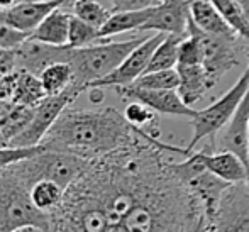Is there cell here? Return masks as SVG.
<instances>
[{"mask_svg":"<svg viewBox=\"0 0 249 232\" xmlns=\"http://www.w3.org/2000/svg\"><path fill=\"white\" fill-rule=\"evenodd\" d=\"M112 5V12H121V10H138L148 9V7L158 5L161 0H108Z\"/></svg>","mask_w":249,"mask_h":232,"instance_id":"29","label":"cell"},{"mask_svg":"<svg viewBox=\"0 0 249 232\" xmlns=\"http://www.w3.org/2000/svg\"><path fill=\"white\" fill-rule=\"evenodd\" d=\"M217 231H249V185L246 181L231 183L222 193L209 226V232Z\"/></svg>","mask_w":249,"mask_h":232,"instance_id":"8","label":"cell"},{"mask_svg":"<svg viewBox=\"0 0 249 232\" xmlns=\"http://www.w3.org/2000/svg\"><path fill=\"white\" fill-rule=\"evenodd\" d=\"M17 70L16 49L0 48V73H10Z\"/></svg>","mask_w":249,"mask_h":232,"instance_id":"30","label":"cell"},{"mask_svg":"<svg viewBox=\"0 0 249 232\" xmlns=\"http://www.w3.org/2000/svg\"><path fill=\"white\" fill-rule=\"evenodd\" d=\"M19 2H22V0H0V9L9 10V9H12L14 5H17Z\"/></svg>","mask_w":249,"mask_h":232,"instance_id":"31","label":"cell"},{"mask_svg":"<svg viewBox=\"0 0 249 232\" xmlns=\"http://www.w3.org/2000/svg\"><path fill=\"white\" fill-rule=\"evenodd\" d=\"M83 93L76 85H71L68 90L58 95H48L44 100H41L34 108V114L31 117L27 127L12 141L10 146L17 147H31V146H39L46 134L50 132L61 112L68 107L71 102H75Z\"/></svg>","mask_w":249,"mask_h":232,"instance_id":"7","label":"cell"},{"mask_svg":"<svg viewBox=\"0 0 249 232\" xmlns=\"http://www.w3.org/2000/svg\"><path fill=\"white\" fill-rule=\"evenodd\" d=\"M65 193V186L56 183L54 180H50V178H41L31 186V198H33L34 205L50 217L53 212H56L61 207Z\"/></svg>","mask_w":249,"mask_h":232,"instance_id":"20","label":"cell"},{"mask_svg":"<svg viewBox=\"0 0 249 232\" xmlns=\"http://www.w3.org/2000/svg\"><path fill=\"white\" fill-rule=\"evenodd\" d=\"M70 20L71 12L65 10V7L54 9L36 29L31 33V39L48 43L53 46H68L70 37Z\"/></svg>","mask_w":249,"mask_h":232,"instance_id":"16","label":"cell"},{"mask_svg":"<svg viewBox=\"0 0 249 232\" xmlns=\"http://www.w3.org/2000/svg\"><path fill=\"white\" fill-rule=\"evenodd\" d=\"M170 154L138 129L129 144L90 160L51 214V231H205L202 205L173 173Z\"/></svg>","mask_w":249,"mask_h":232,"instance_id":"1","label":"cell"},{"mask_svg":"<svg viewBox=\"0 0 249 232\" xmlns=\"http://www.w3.org/2000/svg\"><path fill=\"white\" fill-rule=\"evenodd\" d=\"M144 37H132L127 41L112 43L108 39H102L100 43H93L85 48H73L68 63L75 73V85L82 92H87L90 85L97 80L112 73L136 46L142 43Z\"/></svg>","mask_w":249,"mask_h":232,"instance_id":"4","label":"cell"},{"mask_svg":"<svg viewBox=\"0 0 249 232\" xmlns=\"http://www.w3.org/2000/svg\"><path fill=\"white\" fill-rule=\"evenodd\" d=\"M36 107H26V105H14L12 110L7 112L0 119V136L7 143V146L12 144V141L27 127L31 117Z\"/></svg>","mask_w":249,"mask_h":232,"instance_id":"23","label":"cell"},{"mask_svg":"<svg viewBox=\"0 0 249 232\" xmlns=\"http://www.w3.org/2000/svg\"><path fill=\"white\" fill-rule=\"evenodd\" d=\"M71 46H53L36 39H26L19 48H16L17 68L27 70L39 75L46 66L58 61H68L71 54Z\"/></svg>","mask_w":249,"mask_h":232,"instance_id":"12","label":"cell"},{"mask_svg":"<svg viewBox=\"0 0 249 232\" xmlns=\"http://www.w3.org/2000/svg\"><path fill=\"white\" fill-rule=\"evenodd\" d=\"M115 92L122 100H139L153 108L154 112L163 115H177V117H194L197 114L195 108L187 105L180 97L177 89L171 90H153L141 89L136 85L115 87Z\"/></svg>","mask_w":249,"mask_h":232,"instance_id":"10","label":"cell"},{"mask_svg":"<svg viewBox=\"0 0 249 232\" xmlns=\"http://www.w3.org/2000/svg\"><path fill=\"white\" fill-rule=\"evenodd\" d=\"M195 156L209 168L212 173H215L217 177H220L222 180L229 181V183H239V181H246L248 183V170L243 164V161L232 154L231 151H210V149H202L195 151Z\"/></svg>","mask_w":249,"mask_h":232,"instance_id":"14","label":"cell"},{"mask_svg":"<svg viewBox=\"0 0 249 232\" xmlns=\"http://www.w3.org/2000/svg\"><path fill=\"white\" fill-rule=\"evenodd\" d=\"M48 97L46 90L43 87L39 75L27 70L17 68L16 83L12 92V104L26 105V107H36L41 100Z\"/></svg>","mask_w":249,"mask_h":232,"instance_id":"19","label":"cell"},{"mask_svg":"<svg viewBox=\"0 0 249 232\" xmlns=\"http://www.w3.org/2000/svg\"><path fill=\"white\" fill-rule=\"evenodd\" d=\"M187 33H194L202 48V66L215 87L226 73L241 65V54L249 53V43L239 34H213L198 29L188 20Z\"/></svg>","mask_w":249,"mask_h":232,"instance_id":"5","label":"cell"},{"mask_svg":"<svg viewBox=\"0 0 249 232\" xmlns=\"http://www.w3.org/2000/svg\"><path fill=\"white\" fill-rule=\"evenodd\" d=\"M177 71L180 75V83L177 90L185 104L190 107L203 100L207 93L213 89L202 65H177Z\"/></svg>","mask_w":249,"mask_h":232,"instance_id":"15","label":"cell"},{"mask_svg":"<svg viewBox=\"0 0 249 232\" xmlns=\"http://www.w3.org/2000/svg\"><path fill=\"white\" fill-rule=\"evenodd\" d=\"M178 65H202V48L194 33H187L178 49Z\"/></svg>","mask_w":249,"mask_h":232,"instance_id":"28","label":"cell"},{"mask_svg":"<svg viewBox=\"0 0 249 232\" xmlns=\"http://www.w3.org/2000/svg\"><path fill=\"white\" fill-rule=\"evenodd\" d=\"M70 10H71L73 16L80 17L82 20L99 27V29L112 16V10L105 9L97 0H75L71 3V7H70Z\"/></svg>","mask_w":249,"mask_h":232,"instance_id":"25","label":"cell"},{"mask_svg":"<svg viewBox=\"0 0 249 232\" xmlns=\"http://www.w3.org/2000/svg\"><path fill=\"white\" fill-rule=\"evenodd\" d=\"M187 34H164L161 43L154 49L151 61L146 68V73L160 71V70L177 68L178 65V49Z\"/></svg>","mask_w":249,"mask_h":232,"instance_id":"21","label":"cell"},{"mask_svg":"<svg viewBox=\"0 0 249 232\" xmlns=\"http://www.w3.org/2000/svg\"><path fill=\"white\" fill-rule=\"evenodd\" d=\"M164 37V33H154L153 36H146V39L142 41L139 46H136L129 53V56L114 70L112 73H108L107 76L93 82L89 89L92 87H125V85H132L139 76H142L146 73V68H148L151 56H153L154 49H156L158 44L161 43V39ZM87 89V90H89Z\"/></svg>","mask_w":249,"mask_h":232,"instance_id":"9","label":"cell"},{"mask_svg":"<svg viewBox=\"0 0 249 232\" xmlns=\"http://www.w3.org/2000/svg\"><path fill=\"white\" fill-rule=\"evenodd\" d=\"M102 41L100 37V29L92 24L85 22L80 17L73 16L70 20V37H68V46L71 48H85L90 44Z\"/></svg>","mask_w":249,"mask_h":232,"instance_id":"26","label":"cell"},{"mask_svg":"<svg viewBox=\"0 0 249 232\" xmlns=\"http://www.w3.org/2000/svg\"><path fill=\"white\" fill-rule=\"evenodd\" d=\"M239 5H241V9H243L244 19H246V22L249 24V0H239Z\"/></svg>","mask_w":249,"mask_h":232,"instance_id":"32","label":"cell"},{"mask_svg":"<svg viewBox=\"0 0 249 232\" xmlns=\"http://www.w3.org/2000/svg\"><path fill=\"white\" fill-rule=\"evenodd\" d=\"M194 0H161L153 7V14L142 31L164 34H187L190 7Z\"/></svg>","mask_w":249,"mask_h":232,"instance_id":"11","label":"cell"},{"mask_svg":"<svg viewBox=\"0 0 249 232\" xmlns=\"http://www.w3.org/2000/svg\"><path fill=\"white\" fill-rule=\"evenodd\" d=\"M75 0H22L5 10L7 22L24 33H33L44 19L59 7H71Z\"/></svg>","mask_w":249,"mask_h":232,"instance_id":"13","label":"cell"},{"mask_svg":"<svg viewBox=\"0 0 249 232\" xmlns=\"http://www.w3.org/2000/svg\"><path fill=\"white\" fill-rule=\"evenodd\" d=\"M248 89H249V53H248V68L237 78V82L219 100H215L212 105H209L203 110H197V114L192 117L194 136H192V141L187 146L188 149H195V146L198 143H202L203 139L212 141L219 134L220 129L231 121L234 112L237 110V107L243 102Z\"/></svg>","mask_w":249,"mask_h":232,"instance_id":"6","label":"cell"},{"mask_svg":"<svg viewBox=\"0 0 249 232\" xmlns=\"http://www.w3.org/2000/svg\"><path fill=\"white\" fill-rule=\"evenodd\" d=\"M51 231V217L34 205L31 186L16 170L0 173V232Z\"/></svg>","mask_w":249,"mask_h":232,"instance_id":"3","label":"cell"},{"mask_svg":"<svg viewBox=\"0 0 249 232\" xmlns=\"http://www.w3.org/2000/svg\"><path fill=\"white\" fill-rule=\"evenodd\" d=\"M248 136H249V132H248Z\"/></svg>","mask_w":249,"mask_h":232,"instance_id":"33","label":"cell"},{"mask_svg":"<svg viewBox=\"0 0 249 232\" xmlns=\"http://www.w3.org/2000/svg\"><path fill=\"white\" fill-rule=\"evenodd\" d=\"M153 7L112 12L110 19L100 27V37L102 39H110L112 36H117V34L131 33V31H142V26L148 22L151 14H153Z\"/></svg>","mask_w":249,"mask_h":232,"instance_id":"18","label":"cell"},{"mask_svg":"<svg viewBox=\"0 0 249 232\" xmlns=\"http://www.w3.org/2000/svg\"><path fill=\"white\" fill-rule=\"evenodd\" d=\"M180 83V75L177 68L160 70V71H149L139 76L132 85L141 87V89H153V90H171L178 89Z\"/></svg>","mask_w":249,"mask_h":232,"instance_id":"27","label":"cell"},{"mask_svg":"<svg viewBox=\"0 0 249 232\" xmlns=\"http://www.w3.org/2000/svg\"><path fill=\"white\" fill-rule=\"evenodd\" d=\"M136 136L138 127L114 107H66L41 144L93 160L125 146Z\"/></svg>","mask_w":249,"mask_h":232,"instance_id":"2","label":"cell"},{"mask_svg":"<svg viewBox=\"0 0 249 232\" xmlns=\"http://www.w3.org/2000/svg\"><path fill=\"white\" fill-rule=\"evenodd\" d=\"M190 20L205 33L237 34L220 10L210 0H194L190 7Z\"/></svg>","mask_w":249,"mask_h":232,"instance_id":"17","label":"cell"},{"mask_svg":"<svg viewBox=\"0 0 249 232\" xmlns=\"http://www.w3.org/2000/svg\"><path fill=\"white\" fill-rule=\"evenodd\" d=\"M39 78L48 95H58L75 85V73L68 61H58L46 66L39 73Z\"/></svg>","mask_w":249,"mask_h":232,"instance_id":"22","label":"cell"},{"mask_svg":"<svg viewBox=\"0 0 249 232\" xmlns=\"http://www.w3.org/2000/svg\"><path fill=\"white\" fill-rule=\"evenodd\" d=\"M124 115L134 127L142 129V131L149 132V134L160 138L161 129H160V121H158V112H154L153 108L148 107L146 104L139 100H129L127 107L124 110Z\"/></svg>","mask_w":249,"mask_h":232,"instance_id":"24","label":"cell"}]
</instances>
